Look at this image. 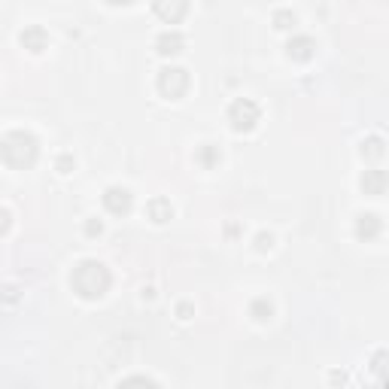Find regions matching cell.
I'll list each match as a JSON object with an SVG mask.
<instances>
[{"label":"cell","instance_id":"6da1fadb","mask_svg":"<svg viewBox=\"0 0 389 389\" xmlns=\"http://www.w3.org/2000/svg\"><path fill=\"white\" fill-rule=\"evenodd\" d=\"M70 283H73V289H77V292H79L82 298L95 301V298H101V295L106 292V289H110V271H106L101 262L88 259V262H82L79 268L73 271Z\"/></svg>","mask_w":389,"mask_h":389},{"label":"cell","instance_id":"7a4b0ae2","mask_svg":"<svg viewBox=\"0 0 389 389\" xmlns=\"http://www.w3.org/2000/svg\"><path fill=\"white\" fill-rule=\"evenodd\" d=\"M0 152H3V161L10 164V168H31V164L37 161V137L28 134V131H10V134L3 137V146H0Z\"/></svg>","mask_w":389,"mask_h":389},{"label":"cell","instance_id":"3957f363","mask_svg":"<svg viewBox=\"0 0 389 389\" xmlns=\"http://www.w3.org/2000/svg\"><path fill=\"white\" fill-rule=\"evenodd\" d=\"M259 116H262L259 104L250 101V97H237V101L228 106V122H231L235 131H253L255 122H259Z\"/></svg>","mask_w":389,"mask_h":389},{"label":"cell","instance_id":"277c9868","mask_svg":"<svg viewBox=\"0 0 389 389\" xmlns=\"http://www.w3.org/2000/svg\"><path fill=\"white\" fill-rule=\"evenodd\" d=\"M189 88V73L183 68H164L159 73V92L164 97H170V101H177V97H183Z\"/></svg>","mask_w":389,"mask_h":389},{"label":"cell","instance_id":"5b68a950","mask_svg":"<svg viewBox=\"0 0 389 389\" xmlns=\"http://www.w3.org/2000/svg\"><path fill=\"white\" fill-rule=\"evenodd\" d=\"M152 10L161 22L177 24V22H183V15L189 13V0H152Z\"/></svg>","mask_w":389,"mask_h":389},{"label":"cell","instance_id":"8992f818","mask_svg":"<svg viewBox=\"0 0 389 389\" xmlns=\"http://www.w3.org/2000/svg\"><path fill=\"white\" fill-rule=\"evenodd\" d=\"M104 204H106V210H110V213L122 216V213L131 210V192H128V189H122V186H113V189H106Z\"/></svg>","mask_w":389,"mask_h":389},{"label":"cell","instance_id":"52a82bcc","mask_svg":"<svg viewBox=\"0 0 389 389\" xmlns=\"http://www.w3.org/2000/svg\"><path fill=\"white\" fill-rule=\"evenodd\" d=\"M46 43H49V37H46V31L40 28V24H31V28L22 31V46L31 49V52H43Z\"/></svg>","mask_w":389,"mask_h":389},{"label":"cell","instance_id":"ba28073f","mask_svg":"<svg viewBox=\"0 0 389 389\" xmlns=\"http://www.w3.org/2000/svg\"><path fill=\"white\" fill-rule=\"evenodd\" d=\"M386 186H389V177L383 170H365L362 173V189H365V195H383Z\"/></svg>","mask_w":389,"mask_h":389},{"label":"cell","instance_id":"9c48e42d","mask_svg":"<svg viewBox=\"0 0 389 389\" xmlns=\"http://www.w3.org/2000/svg\"><path fill=\"white\" fill-rule=\"evenodd\" d=\"M313 40L310 37H292L289 40V46H286V52H289V58H295V61H308V58L313 55Z\"/></svg>","mask_w":389,"mask_h":389},{"label":"cell","instance_id":"30bf717a","mask_svg":"<svg viewBox=\"0 0 389 389\" xmlns=\"http://www.w3.org/2000/svg\"><path fill=\"white\" fill-rule=\"evenodd\" d=\"M183 46H186V40L180 31H164V34L159 37V52L161 55H177V52H183Z\"/></svg>","mask_w":389,"mask_h":389},{"label":"cell","instance_id":"8fae6325","mask_svg":"<svg viewBox=\"0 0 389 389\" xmlns=\"http://www.w3.org/2000/svg\"><path fill=\"white\" fill-rule=\"evenodd\" d=\"M356 235L362 237V241H371V237L380 235V219L374 213H362L359 222H356Z\"/></svg>","mask_w":389,"mask_h":389},{"label":"cell","instance_id":"7c38bea8","mask_svg":"<svg viewBox=\"0 0 389 389\" xmlns=\"http://www.w3.org/2000/svg\"><path fill=\"white\" fill-rule=\"evenodd\" d=\"M146 213L152 222H168L173 216V207H170V201H164V198H155V201L146 204Z\"/></svg>","mask_w":389,"mask_h":389},{"label":"cell","instance_id":"4fadbf2b","mask_svg":"<svg viewBox=\"0 0 389 389\" xmlns=\"http://www.w3.org/2000/svg\"><path fill=\"white\" fill-rule=\"evenodd\" d=\"M362 155H365V159H380V155H383V140L380 137L362 140Z\"/></svg>","mask_w":389,"mask_h":389},{"label":"cell","instance_id":"5bb4252c","mask_svg":"<svg viewBox=\"0 0 389 389\" xmlns=\"http://www.w3.org/2000/svg\"><path fill=\"white\" fill-rule=\"evenodd\" d=\"M253 317H255V319H268V317H271V304L264 301V298L253 301Z\"/></svg>","mask_w":389,"mask_h":389},{"label":"cell","instance_id":"9a60e30c","mask_svg":"<svg viewBox=\"0 0 389 389\" xmlns=\"http://www.w3.org/2000/svg\"><path fill=\"white\" fill-rule=\"evenodd\" d=\"M274 24H277L280 31H286V28H292V24H295V15L292 13H277L274 15Z\"/></svg>","mask_w":389,"mask_h":389},{"label":"cell","instance_id":"2e32d148","mask_svg":"<svg viewBox=\"0 0 389 389\" xmlns=\"http://www.w3.org/2000/svg\"><path fill=\"white\" fill-rule=\"evenodd\" d=\"M201 161L207 164V168H210V164H216V161H219V152H216L213 146H204V149H201Z\"/></svg>","mask_w":389,"mask_h":389},{"label":"cell","instance_id":"e0dca14e","mask_svg":"<svg viewBox=\"0 0 389 389\" xmlns=\"http://www.w3.org/2000/svg\"><path fill=\"white\" fill-rule=\"evenodd\" d=\"M86 231H88V235H92V237H95V235H101V222H95V219H92V222H88V225H86Z\"/></svg>","mask_w":389,"mask_h":389},{"label":"cell","instance_id":"ac0fdd59","mask_svg":"<svg viewBox=\"0 0 389 389\" xmlns=\"http://www.w3.org/2000/svg\"><path fill=\"white\" fill-rule=\"evenodd\" d=\"M259 250H271V235H259Z\"/></svg>","mask_w":389,"mask_h":389},{"label":"cell","instance_id":"d6986e66","mask_svg":"<svg viewBox=\"0 0 389 389\" xmlns=\"http://www.w3.org/2000/svg\"><path fill=\"white\" fill-rule=\"evenodd\" d=\"M106 3H113V6H128V3H134V0H106Z\"/></svg>","mask_w":389,"mask_h":389}]
</instances>
